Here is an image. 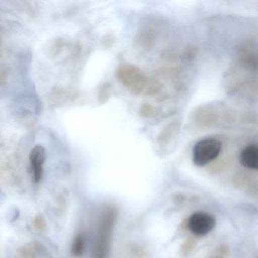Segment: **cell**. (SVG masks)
Instances as JSON below:
<instances>
[{
  "instance_id": "1",
  "label": "cell",
  "mask_w": 258,
  "mask_h": 258,
  "mask_svg": "<svg viewBox=\"0 0 258 258\" xmlns=\"http://www.w3.org/2000/svg\"><path fill=\"white\" fill-rule=\"evenodd\" d=\"M117 220V211L112 207L105 208L100 217L93 245V258H108L113 232Z\"/></svg>"
},
{
  "instance_id": "2",
  "label": "cell",
  "mask_w": 258,
  "mask_h": 258,
  "mask_svg": "<svg viewBox=\"0 0 258 258\" xmlns=\"http://www.w3.org/2000/svg\"><path fill=\"white\" fill-rule=\"evenodd\" d=\"M221 150L222 143L220 140L213 137L202 139L193 148V163L198 167L208 165L217 158Z\"/></svg>"
},
{
  "instance_id": "3",
  "label": "cell",
  "mask_w": 258,
  "mask_h": 258,
  "mask_svg": "<svg viewBox=\"0 0 258 258\" xmlns=\"http://www.w3.org/2000/svg\"><path fill=\"white\" fill-rule=\"evenodd\" d=\"M216 219L212 214L205 211L193 213L188 217L187 226L193 235L203 237L215 228Z\"/></svg>"
},
{
  "instance_id": "4",
  "label": "cell",
  "mask_w": 258,
  "mask_h": 258,
  "mask_svg": "<svg viewBox=\"0 0 258 258\" xmlns=\"http://www.w3.org/2000/svg\"><path fill=\"white\" fill-rule=\"evenodd\" d=\"M46 158V152L41 145H37L33 148L30 154V162L32 168L33 178L36 184L42 181L43 176V164Z\"/></svg>"
},
{
  "instance_id": "5",
  "label": "cell",
  "mask_w": 258,
  "mask_h": 258,
  "mask_svg": "<svg viewBox=\"0 0 258 258\" xmlns=\"http://www.w3.org/2000/svg\"><path fill=\"white\" fill-rule=\"evenodd\" d=\"M240 162L243 167L250 170H256L258 168V148L256 144L246 146L239 156Z\"/></svg>"
},
{
  "instance_id": "6",
  "label": "cell",
  "mask_w": 258,
  "mask_h": 258,
  "mask_svg": "<svg viewBox=\"0 0 258 258\" xmlns=\"http://www.w3.org/2000/svg\"><path fill=\"white\" fill-rule=\"evenodd\" d=\"M41 244L31 242L22 246L18 250L15 258H37L42 252Z\"/></svg>"
},
{
  "instance_id": "7",
  "label": "cell",
  "mask_w": 258,
  "mask_h": 258,
  "mask_svg": "<svg viewBox=\"0 0 258 258\" xmlns=\"http://www.w3.org/2000/svg\"><path fill=\"white\" fill-rule=\"evenodd\" d=\"M86 236L84 233H79L74 238L71 252L74 256L80 257L84 255L86 249Z\"/></svg>"
},
{
  "instance_id": "8",
  "label": "cell",
  "mask_w": 258,
  "mask_h": 258,
  "mask_svg": "<svg viewBox=\"0 0 258 258\" xmlns=\"http://www.w3.org/2000/svg\"><path fill=\"white\" fill-rule=\"evenodd\" d=\"M34 226L38 232H45L47 230V222L46 218L40 214L34 217Z\"/></svg>"
},
{
  "instance_id": "9",
  "label": "cell",
  "mask_w": 258,
  "mask_h": 258,
  "mask_svg": "<svg viewBox=\"0 0 258 258\" xmlns=\"http://www.w3.org/2000/svg\"><path fill=\"white\" fill-rule=\"evenodd\" d=\"M109 87L108 86L105 85L100 89L99 93V102L101 104L104 103L106 102L107 99L109 96Z\"/></svg>"
},
{
  "instance_id": "10",
  "label": "cell",
  "mask_w": 258,
  "mask_h": 258,
  "mask_svg": "<svg viewBox=\"0 0 258 258\" xmlns=\"http://www.w3.org/2000/svg\"><path fill=\"white\" fill-rule=\"evenodd\" d=\"M8 81V72L6 69H0V87H4Z\"/></svg>"
},
{
  "instance_id": "11",
  "label": "cell",
  "mask_w": 258,
  "mask_h": 258,
  "mask_svg": "<svg viewBox=\"0 0 258 258\" xmlns=\"http://www.w3.org/2000/svg\"><path fill=\"white\" fill-rule=\"evenodd\" d=\"M193 243L192 240L189 239L185 242V244L183 245V252L186 253L187 252H189L192 249Z\"/></svg>"
},
{
  "instance_id": "12",
  "label": "cell",
  "mask_w": 258,
  "mask_h": 258,
  "mask_svg": "<svg viewBox=\"0 0 258 258\" xmlns=\"http://www.w3.org/2000/svg\"><path fill=\"white\" fill-rule=\"evenodd\" d=\"M227 251V247H225V246L220 247V250L219 251L218 255L215 258H226Z\"/></svg>"
}]
</instances>
